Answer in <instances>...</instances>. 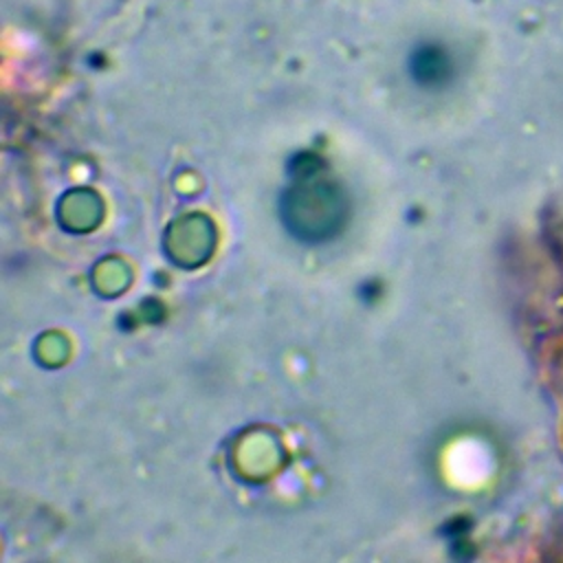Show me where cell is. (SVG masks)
Masks as SVG:
<instances>
[{"label": "cell", "instance_id": "cell-1", "mask_svg": "<svg viewBox=\"0 0 563 563\" xmlns=\"http://www.w3.org/2000/svg\"><path fill=\"white\" fill-rule=\"evenodd\" d=\"M449 70H451L449 55L435 42H420L407 55V73L418 86H424V88L438 86L446 79Z\"/></svg>", "mask_w": 563, "mask_h": 563}]
</instances>
